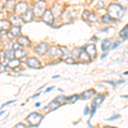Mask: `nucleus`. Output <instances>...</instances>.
Wrapping results in <instances>:
<instances>
[{
    "mask_svg": "<svg viewBox=\"0 0 128 128\" xmlns=\"http://www.w3.org/2000/svg\"><path fill=\"white\" fill-rule=\"evenodd\" d=\"M86 52L89 55V56L92 58H95L96 56V50L94 44H89L86 48Z\"/></svg>",
    "mask_w": 128,
    "mask_h": 128,
    "instance_id": "obj_10",
    "label": "nucleus"
},
{
    "mask_svg": "<svg viewBox=\"0 0 128 128\" xmlns=\"http://www.w3.org/2000/svg\"><path fill=\"white\" fill-rule=\"evenodd\" d=\"M10 23L14 24L15 26H20L22 24H23V20L19 16H11L10 17Z\"/></svg>",
    "mask_w": 128,
    "mask_h": 128,
    "instance_id": "obj_14",
    "label": "nucleus"
},
{
    "mask_svg": "<svg viewBox=\"0 0 128 128\" xmlns=\"http://www.w3.org/2000/svg\"><path fill=\"white\" fill-rule=\"evenodd\" d=\"M14 128H26V126L25 125H23L22 123H18Z\"/></svg>",
    "mask_w": 128,
    "mask_h": 128,
    "instance_id": "obj_33",
    "label": "nucleus"
},
{
    "mask_svg": "<svg viewBox=\"0 0 128 128\" xmlns=\"http://www.w3.org/2000/svg\"><path fill=\"white\" fill-rule=\"evenodd\" d=\"M119 45H120V42H119V41H116V42H115L114 44L112 45V48L113 49H115V48H117V47H118Z\"/></svg>",
    "mask_w": 128,
    "mask_h": 128,
    "instance_id": "obj_35",
    "label": "nucleus"
},
{
    "mask_svg": "<svg viewBox=\"0 0 128 128\" xmlns=\"http://www.w3.org/2000/svg\"><path fill=\"white\" fill-rule=\"evenodd\" d=\"M116 20L113 19L112 17H110L108 15H105L102 16V22H104L105 24H108V23H112V22H114Z\"/></svg>",
    "mask_w": 128,
    "mask_h": 128,
    "instance_id": "obj_25",
    "label": "nucleus"
},
{
    "mask_svg": "<svg viewBox=\"0 0 128 128\" xmlns=\"http://www.w3.org/2000/svg\"><path fill=\"white\" fill-rule=\"evenodd\" d=\"M78 98H79V96H78V95H74V96H72L71 98H67V100H68L70 102L74 104V102H75L76 101L78 100Z\"/></svg>",
    "mask_w": 128,
    "mask_h": 128,
    "instance_id": "obj_28",
    "label": "nucleus"
},
{
    "mask_svg": "<svg viewBox=\"0 0 128 128\" xmlns=\"http://www.w3.org/2000/svg\"><path fill=\"white\" fill-rule=\"evenodd\" d=\"M96 108H93V107H92V115H93L94 114H95V112H96Z\"/></svg>",
    "mask_w": 128,
    "mask_h": 128,
    "instance_id": "obj_38",
    "label": "nucleus"
},
{
    "mask_svg": "<svg viewBox=\"0 0 128 128\" xmlns=\"http://www.w3.org/2000/svg\"><path fill=\"white\" fill-rule=\"evenodd\" d=\"M35 106H36V107H37V108H38V107H40V102H37V104H35Z\"/></svg>",
    "mask_w": 128,
    "mask_h": 128,
    "instance_id": "obj_41",
    "label": "nucleus"
},
{
    "mask_svg": "<svg viewBox=\"0 0 128 128\" xmlns=\"http://www.w3.org/2000/svg\"><path fill=\"white\" fill-rule=\"evenodd\" d=\"M80 49H74L73 51H72L71 55L73 56V58H78V56H79L80 53L81 52V50H80Z\"/></svg>",
    "mask_w": 128,
    "mask_h": 128,
    "instance_id": "obj_27",
    "label": "nucleus"
},
{
    "mask_svg": "<svg viewBox=\"0 0 128 128\" xmlns=\"http://www.w3.org/2000/svg\"><path fill=\"white\" fill-rule=\"evenodd\" d=\"M15 6H16V2L15 0H10L6 3V5H5V8L7 9L8 10H14L15 9Z\"/></svg>",
    "mask_w": 128,
    "mask_h": 128,
    "instance_id": "obj_24",
    "label": "nucleus"
},
{
    "mask_svg": "<svg viewBox=\"0 0 128 128\" xmlns=\"http://www.w3.org/2000/svg\"><path fill=\"white\" fill-rule=\"evenodd\" d=\"M20 26H13V28L9 31V32H8V36H9L10 38H13L14 37H16V36H18V35H20Z\"/></svg>",
    "mask_w": 128,
    "mask_h": 128,
    "instance_id": "obj_12",
    "label": "nucleus"
},
{
    "mask_svg": "<svg viewBox=\"0 0 128 128\" xmlns=\"http://www.w3.org/2000/svg\"><path fill=\"white\" fill-rule=\"evenodd\" d=\"M106 56H107V53H106V54H104V55H102V57H101V59L105 58V57H106Z\"/></svg>",
    "mask_w": 128,
    "mask_h": 128,
    "instance_id": "obj_42",
    "label": "nucleus"
},
{
    "mask_svg": "<svg viewBox=\"0 0 128 128\" xmlns=\"http://www.w3.org/2000/svg\"><path fill=\"white\" fill-rule=\"evenodd\" d=\"M118 3L120 4L119 5H127V0H117Z\"/></svg>",
    "mask_w": 128,
    "mask_h": 128,
    "instance_id": "obj_31",
    "label": "nucleus"
},
{
    "mask_svg": "<svg viewBox=\"0 0 128 128\" xmlns=\"http://www.w3.org/2000/svg\"><path fill=\"white\" fill-rule=\"evenodd\" d=\"M20 60L17 59V58H14L12 60H10L9 62V67L10 68H15L18 67V66L20 65Z\"/></svg>",
    "mask_w": 128,
    "mask_h": 128,
    "instance_id": "obj_23",
    "label": "nucleus"
},
{
    "mask_svg": "<svg viewBox=\"0 0 128 128\" xmlns=\"http://www.w3.org/2000/svg\"><path fill=\"white\" fill-rule=\"evenodd\" d=\"M4 113V111H2V112H0V115H1V114H3Z\"/></svg>",
    "mask_w": 128,
    "mask_h": 128,
    "instance_id": "obj_47",
    "label": "nucleus"
},
{
    "mask_svg": "<svg viewBox=\"0 0 128 128\" xmlns=\"http://www.w3.org/2000/svg\"><path fill=\"white\" fill-rule=\"evenodd\" d=\"M26 63L28 67L31 68H41L40 62L36 58H34V57H32V58H28V60H26Z\"/></svg>",
    "mask_w": 128,
    "mask_h": 128,
    "instance_id": "obj_7",
    "label": "nucleus"
},
{
    "mask_svg": "<svg viewBox=\"0 0 128 128\" xmlns=\"http://www.w3.org/2000/svg\"><path fill=\"white\" fill-rule=\"evenodd\" d=\"M13 102H15V101H10V102H6V104H4V105H2V108H4V107L8 106V105H9V104H13Z\"/></svg>",
    "mask_w": 128,
    "mask_h": 128,
    "instance_id": "obj_36",
    "label": "nucleus"
},
{
    "mask_svg": "<svg viewBox=\"0 0 128 128\" xmlns=\"http://www.w3.org/2000/svg\"><path fill=\"white\" fill-rule=\"evenodd\" d=\"M42 20H43V22L48 25L53 24V22H54V17H53V15L50 10H44V14L42 15Z\"/></svg>",
    "mask_w": 128,
    "mask_h": 128,
    "instance_id": "obj_4",
    "label": "nucleus"
},
{
    "mask_svg": "<svg viewBox=\"0 0 128 128\" xmlns=\"http://www.w3.org/2000/svg\"><path fill=\"white\" fill-rule=\"evenodd\" d=\"M83 19L86 20H89L90 22H96L98 20V16L94 13H90L87 10H86L83 14Z\"/></svg>",
    "mask_w": 128,
    "mask_h": 128,
    "instance_id": "obj_9",
    "label": "nucleus"
},
{
    "mask_svg": "<svg viewBox=\"0 0 128 128\" xmlns=\"http://www.w3.org/2000/svg\"><path fill=\"white\" fill-rule=\"evenodd\" d=\"M49 50V46L47 44L45 43H42V44H38V46L35 48V51L38 55L40 56H44V54H46V52Z\"/></svg>",
    "mask_w": 128,
    "mask_h": 128,
    "instance_id": "obj_6",
    "label": "nucleus"
},
{
    "mask_svg": "<svg viewBox=\"0 0 128 128\" xmlns=\"http://www.w3.org/2000/svg\"><path fill=\"white\" fill-rule=\"evenodd\" d=\"M92 40H94V41H98V38H96V36H94L93 38H92Z\"/></svg>",
    "mask_w": 128,
    "mask_h": 128,
    "instance_id": "obj_40",
    "label": "nucleus"
},
{
    "mask_svg": "<svg viewBox=\"0 0 128 128\" xmlns=\"http://www.w3.org/2000/svg\"><path fill=\"white\" fill-rule=\"evenodd\" d=\"M4 57L7 60H10V61L14 59V57H15V56H14V50L12 49L7 50L4 52Z\"/></svg>",
    "mask_w": 128,
    "mask_h": 128,
    "instance_id": "obj_21",
    "label": "nucleus"
},
{
    "mask_svg": "<svg viewBox=\"0 0 128 128\" xmlns=\"http://www.w3.org/2000/svg\"><path fill=\"white\" fill-rule=\"evenodd\" d=\"M127 29H128V26L126 25V26L125 28L122 29V31L120 32V36L123 40H126V38H127Z\"/></svg>",
    "mask_w": 128,
    "mask_h": 128,
    "instance_id": "obj_26",
    "label": "nucleus"
},
{
    "mask_svg": "<svg viewBox=\"0 0 128 128\" xmlns=\"http://www.w3.org/2000/svg\"><path fill=\"white\" fill-rule=\"evenodd\" d=\"M14 10H15L16 13L17 14V15L22 16L25 12L28 10V4H26L25 2H20V3L16 4L15 9Z\"/></svg>",
    "mask_w": 128,
    "mask_h": 128,
    "instance_id": "obj_5",
    "label": "nucleus"
},
{
    "mask_svg": "<svg viewBox=\"0 0 128 128\" xmlns=\"http://www.w3.org/2000/svg\"><path fill=\"white\" fill-rule=\"evenodd\" d=\"M10 22H8V20H0V32H6L7 30L10 29Z\"/></svg>",
    "mask_w": 128,
    "mask_h": 128,
    "instance_id": "obj_13",
    "label": "nucleus"
},
{
    "mask_svg": "<svg viewBox=\"0 0 128 128\" xmlns=\"http://www.w3.org/2000/svg\"><path fill=\"white\" fill-rule=\"evenodd\" d=\"M18 44H19L20 46H28V45L30 44V41L28 40V38H26V37H19V38H18Z\"/></svg>",
    "mask_w": 128,
    "mask_h": 128,
    "instance_id": "obj_18",
    "label": "nucleus"
},
{
    "mask_svg": "<svg viewBox=\"0 0 128 128\" xmlns=\"http://www.w3.org/2000/svg\"><path fill=\"white\" fill-rule=\"evenodd\" d=\"M60 76L59 75H57V76H54V77H53V79H57V78H59Z\"/></svg>",
    "mask_w": 128,
    "mask_h": 128,
    "instance_id": "obj_44",
    "label": "nucleus"
},
{
    "mask_svg": "<svg viewBox=\"0 0 128 128\" xmlns=\"http://www.w3.org/2000/svg\"><path fill=\"white\" fill-rule=\"evenodd\" d=\"M20 18L23 20V22H29L32 20V18H34V12L31 10H28Z\"/></svg>",
    "mask_w": 128,
    "mask_h": 128,
    "instance_id": "obj_11",
    "label": "nucleus"
},
{
    "mask_svg": "<svg viewBox=\"0 0 128 128\" xmlns=\"http://www.w3.org/2000/svg\"><path fill=\"white\" fill-rule=\"evenodd\" d=\"M53 89H54V87H50V88L47 89V90H46V92H50V90H52Z\"/></svg>",
    "mask_w": 128,
    "mask_h": 128,
    "instance_id": "obj_39",
    "label": "nucleus"
},
{
    "mask_svg": "<svg viewBox=\"0 0 128 128\" xmlns=\"http://www.w3.org/2000/svg\"><path fill=\"white\" fill-rule=\"evenodd\" d=\"M59 102H57L56 100H53L52 102H50V104H49V106H47L46 108H45V109H48V108H50V110H54V109H56V108H57L59 107Z\"/></svg>",
    "mask_w": 128,
    "mask_h": 128,
    "instance_id": "obj_22",
    "label": "nucleus"
},
{
    "mask_svg": "<svg viewBox=\"0 0 128 128\" xmlns=\"http://www.w3.org/2000/svg\"><path fill=\"white\" fill-rule=\"evenodd\" d=\"M120 114H115L114 116H113V117H110L109 119H108V120H116V119H118V118H120Z\"/></svg>",
    "mask_w": 128,
    "mask_h": 128,
    "instance_id": "obj_32",
    "label": "nucleus"
},
{
    "mask_svg": "<svg viewBox=\"0 0 128 128\" xmlns=\"http://www.w3.org/2000/svg\"><path fill=\"white\" fill-rule=\"evenodd\" d=\"M6 69H7V68H6L4 65L0 64V73H2V72H5Z\"/></svg>",
    "mask_w": 128,
    "mask_h": 128,
    "instance_id": "obj_34",
    "label": "nucleus"
},
{
    "mask_svg": "<svg viewBox=\"0 0 128 128\" xmlns=\"http://www.w3.org/2000/svg\"><path fill=\"white\" fill-rule=\"evenodd\" d=\"M78 58H80V61L83 62H88L90 61V57L89 56V55L86 51H81V52L80 53Z\"/></svg>",
    "mask_w": 128,
    "mask_h": 128,
    "instance_id": "obj_17",
    "label": "nucleus"
},
{
    "mask_svg": "<svg viewBox=\"0 0 128 128\" xmlns=\"http://www.w3.org/2000/svg\"><path fill=\"white\" fill-rule=\"evenodd\" d=\"M88 113H89V108L88 107H86V108H84V115L88 114Z\"/></svg>",
    "mask_w": 128,
    "mask_h": 128,
    "instance_id": "obj_37",
    "label": "nucleus"
},
{
    "mask_svg": "<svg viewBox=\"0 0 128 128\" xmlns=\"http://www.w3.org/2000/svg\"><path fill=\"white\" fill-rule=\"evenodd\" d=\"M49 53L50 55L52 57H61L62 56V51L61 49H59L58 47H50L49 50Z\"/></svg>",
    "mask_w": 128,
    "mask_h": 128,
    "instance_id": "obj_8",
    "label": "nucleus"
},
{
    "mask_svg": "<svg viewBox=\"0 0 128 128\" xmlns=\"http://www.w3.org/2000/svg\"><path fill=\"white\" fill-rule=\"evenodd\" d=\"M58 90L60 92H62V89H58Z\"/></svg>",
    "mask_w": 128,
    "mask_h": 128,
    "instance_id": "obj_45",
    "label": "nucleus"
},
{
    "mask_svg": "<svg viewBox=\"0 0 128 128\" xmlns=\"http://www.w3.org/2000/svg\"><path fill=\"white\" fill-rule=\"evenodd\" d=\"M45 10V2L43 0H40L38 3H36V4L34 5V14L37 16H41L44 14Z\"/></svg>",
    "mask_w": 128,
    "mask_h": 128,
    "instance_id": "obj_3",
    "label": "nucleus"
},
{
    "mask_svg": "<svg viewBox=\"0 0 128 128\" xmlns=\"http://www.w3.org/2000/svg\"><path fill=\"white\" fill-rule=\"evenodd\" d=\"M104 96H102V95H98V96L93 100V102H92V107H93V108H96L99 105L102 104V102H104Z\"/></svg>",
    "mask_w": 128,
    "mask_h": 128,
    "instance_id": "obj_15",
    "label": "nucleus"
},
{
    "mask_svg": "<svg viewBox=\"0 0 128 128\" xmlns=\"http://www.w3.org/2000/svg\"><path fill=\"white\" fill-rule=\"evenodd\" d=\"M26 54V51H25L22 47L19 49L14 50V56H15V57H16L17 59H20V58H22V57L25 56Z\"/></svg>",
    "mask_w": 128,
    "mask_h": 128,
    "instance_id": "obj_16",
    "label": "nucleus"
},
{
    "mask_svg": "<svg viewBox=\"0 0 128 128\" xmlns=\"http://www.w3.org/2000/svg\"><path fill=\"white\" fill-rule=\"evenodd\" d=\"M104 128H115V127H111V126H106V127H104Z\"/></svg>",
    "mask_w": 128,
    "mask_h": 128,
    "instance_id": "obj_46",
    "label": "nucleus"
},
{
    "mask_svg": "<svg viewBox=\"0 0 128 128\" xmlns=\"http://www.w3.org/2000/svg\"><path fill=\"white\" fill-rule=\"evenodd\" d=\"M56 100L57 102L61 104H63L64 102H66V101H67V98H65V96H60L57 98H56Z\"/></svg>",
    "mask_w": 128,
    "mask_h": 128,
    "instance_id": "obj_29",
    "label": "nucleus"
},
{
    "mask_svg": "<svg viewBox=\"0 0 128 128\" xmlns=\"http://www.w3.org/2000/svg\"><path fill=\"white\" fill-rule=\"evenodd\" d=\"M40 96V94H37V95H34V96H32V98H36V96Z\"/></svg>",
    "mask_w": 128,
    "mask_h": 128,
    "instance_id": "obj_43",
    "label": "nucleus"
},
{
    "mask_svg": "<svg viewBox=\"0 0 128 128\" xmlns=\"http://www.w3.org/2000/svg\"><path fill=\"white\" fill-rule=\"evenodd\" d=\"M94 90H86V92H83V93L81 94V96L83 99H90V98H92V96L94 95Z\"/></svg>",
    "mask_w": 128,
    "mask_h": 128,
    "instance_id": "obj_20",
    "label": "nucleus"
},
{
    "mask_svg": "<svg viewBox=\"0 0 128 128\" xmlns=\"http://www.w3.org/2000/svg\"><path fill=\"white\" fill-rule=\"evenodd\" d=\"M42 119V115H40L38 113H32L28 116V121L30 125L34 126H38L40 124Z\"/></svg>",
    "mask_w": 128,
    "mask_h": 128,
    "instance_id": "obj_2",
    "label": "nucleus"
},
{
    "mask_svg": "<svg viewBox=\"0 0 128 128\" xmlns=\"http://www.w3.org/2000/svg\"><path fill=\"white\" fill-rule=\"evenodd\" d=\"M65 62L67 63H70V64H73L75 62V60H74L73 57H68V58H66Z\"/></svg>",
    "mask_w": 128,
    "mask_h": 128,
    "instance_id": "obj_30",
    "label": "nucleus"
},
{
    "mask_svg": "<svg viewBox=\"0 0 128 128\" xmlns=\"http://www.w3.org/2000/svg\"><path fill=\"white\" fill-rule=\"evenodd\" d=\"M108 13L110 17H112L114 20H117L123 17V16L126 13V10L122 6L116 4H112L108 6Z\"/></svg>",
    "mask_w": 128,
    "mask_h": 128,
    "instance_id": "obj_1",
    "label": "nucleus"
},
{
    "mask_svg": "<svg viewBox=\"0 0 128 128\" xmlns=\"http://www.w3.org/2000/svg\"><path fill=\"white\" fill-rule=\"evenodd\" d=\"M111 45V41L109 40H104L102 41V50L104 51H108L109 49H110Z\"/></svg>",
    "mask_w": 128,
    "mask_h": 128,
    "instance_id": "obj_19",
    "label": "nucleus"
}]
</instances>
